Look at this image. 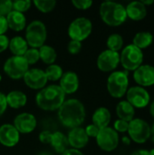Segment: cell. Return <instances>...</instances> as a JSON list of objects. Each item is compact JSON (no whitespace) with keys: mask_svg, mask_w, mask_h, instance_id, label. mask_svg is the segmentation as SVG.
Wrapping results in <instances>:
<instances>
[{"mask_svg":"<svg viewBox=\"0 0 154 155\" xmlns=\"http://www.w3.org/2000/svg\"><path fill=\"white\" fill-rule=\"evenodd\" d=\"M126 97L127 102H129L134 108H144L149 104L151 100L148 91L139 85L128 89Z\"/></svg>","mask_w":154,"mask_h":155,"instance_id":"cell-11","label":"cell"},{"mask_svg":"<svg viewBox=\"0 0 154 155\" xmlns=\"http://www.w3.org/2000/svg\"><path fill=\"white\" fill-rule=\"evenodd\" d=\"M9 46V39L5 35H0V54L5 51Z\"/></svg>","mask_w":154,"mask_h":155,"instance_id":"cell-39","label":"cell"},{"mask_svg":"<svg viewBox=\"0 0 154 155\" xmlns=\"http://www.w3.org/2000/svg\"><path fill=\"white\" fill-rule=\"evenodd\" d=\"M106 45H107L108 50L118 52L123 46V38L119 34H112L107 38Z\"/></svg>","mask_w":154,"mask_h":155,"instance_id":"cell-29","label":"cell"},{"mask_svg":"<svg viewBox=\"0 0 154 155\" xmlns=\"http://www.w3.org/2000/svg\"><path fill=\"white\" fill-rule=\"evenodd\" d=\"M7 29H8V25H7L5 16L0 15V35H5V33L7 31Z\"/></svg>","mask_w":154,"mask_h":155,"instance_id":"cell-41","label":"cell"},{"mask_svg":"<svg viewBox=\"0 0 154 155\" xmlns=\"http://www.w3.org/2000/svg\"><path fill=\"white\" fill-rule=\"evenodd\" d=\"M82 49V43L78 41L71 40L67 45V50L71 54H77L80 53Z\"/></svg>","mask_w":154,"mask_h":155,"instance_id":"cell-36","label":"cell"},{"mask_svg":"<svg viewBox=\"0 0 154 155\" xmlns=\"http://www.w3.org/2000/svg\"><path fill=\"white\" fill-rule=\"evenodd\" d=\"M67 140L69 146L76 150L84 148L89 143V137L87 136L84 129L81 126L71 129L68 133Z\"/></svg>","mask_w":154,"mask_h":155,"instance_id":"cell-16","label":"cell"},{"mask_svg":"<svg viewBox=\"0 0 154 155\" xmlns=\"http://www.w3.org/2000/svg\"><path fill=\"white\" fill-rule=\"evenodd\" d=\"M20 140V134L13 124H5L0 126V143L5 147H14Z\"/></svg>","mask_w":154,"mask_h":155,"instance_id":"cell-15","label":"cell"},{"mask_svg":"<svg viewBox=\"0 0 154 155\" xmlns=\"http://www.w3.org/2000/svg\"><path fill=\"white\" fill-rule=\"evenodd\" d=\"M116 114L119 119L130 123L134 119L135 109L127 101H121L116 106Z\"/></svg>","mask_w":154,"mask_h":155,"instance_id":"cell-23","label":"cell"},{"mask_svg":"<svg viewBox=\"0 0 154 155\" xmlns=\"http://www.w3.org/2000/svg\"><path fill=\"white\" fill-rule=\"evenodd\" d=\"M72 5L79 10H87L93 5L92 0H73Z\"/></svg>","mask_w":154,"mask_h":155,"instance_id":"cell-34","label":"cell"},{"mask_svg":"<svg viewBox=\"0 0 154 155\" xmlns=\"http://www.w3.org/2000/svg\"><path fill=\"white\" fill-rule=\"evenodd\" d=\"M47 30L45 25L40 20L32 21L25 29V41L31 48L39 49L46 41Z\"/></svg>","mask_w":154,"mask_h":155,"instance_id":"cell-5","label":"cell"},{"mask_svg":"<svg viewBox=\"0 0 154 155\" xmlns=\"http://www.w3.org/2000/svg\"><path fill=\"white\" fill-rule=\"evenodd\" d=\"M52 132L50 131H43L39 134V141L44 144H49L52 137Z\"/></svg>","mask_w":154,"mask_h":155,"instance_id":"cell-38","label":"cell"},{"mask_svg":"<svg viewBox=\"0 0 154 155\" xmlns=\"http://www.w3.org/2000/svg\"><path fill=\"white\" fill-rule=\"evenodd\" d=\"M99 13L103 22L110 26H119L127 19L125 7L122 4L113 1L102 3Z\"/></svg>","mask_w":154,"mask_h":155,"instance_id":"cell-3","label":"cell"},{"mask_svg":"<svg viewBox=\"0 0 154 155\" xmlns=\"http://www.w3.org/2000/svg\"><path fill=\"white\" fill-rule=\"evenodd\" d=\"M152 42L153 35L150 32H139L134 35L133 39V45L141 50L149 47Z\"/></svg>","mask_w":154,"mask_h":155,"instance_id":"cell-26","label":"cell"},{"mask_svg":"<svg viewBox=\"0 0 154 155\" xmlns=\"http://www.w3.org/2000/svg\"><path fill=\"white\" fill-rule=\"evenodd\" d=\"M34 5L42 13H50L56 5L55 0H34Z\"/></svg>","mask_w":154,"mask_h":155,"instance_id":"cell-30","label":"cell"},{"mask_svg":"<svg viewBox=\"0 0 154 155\" xmlns=\"http://www.w3.org/2000/svg\"><path fill=\"white\" fill-rule=\"evenodd\" d=\"M3 69L8 77L18 80L25 76L29 69V65L23 56L13 55L5 62Z\"/></svg>","mask_w":154,"mask_h":155,"instance_id":"cell-8","label":"cell"},{"mask_svg":"<svg viewBox=\"0 0 154 155\" xmlns=\"http://www.w3.org/2000/svg\"><path fill=\"white\" fill-rule=\"evenodd\" d=\"M32 2L30 0H16L12 4V7L14 11L24 14L31 8Z\"/></svg>","mask_w":154,"mask_h":155,"instance_id":"cell-32","label":"cell"},{"mask_svg":"<svg viewBox=\"0 0 154 155\" xmlns=\"http://www.w3.org/2000/svg\"><path fill=\"white\" fill-rule=\"evenodd\" d=\"M49 144L53 147V149L57 153H63L69 147L67 136L62 132L53 133Z\"/></svg>","mask_w":154,"mask_h":155,"instance_id":"cell-24","label":"cell"},{"mask_svg":"<svg viewBox=\"0 0 154 155\" xmlns=\"http://www.w3.org/2000/svg\"><path fill=\"white\" fill-rule=\"evenodd\" d=\"M2 81V76H1V74H0V82Z\"/></svg>","mask_w":154,"mask_h":155,"instance_id":"cell-49","label":"cell"},{"mask_svg":"<svg viewBox=\"0 0 154 155\" xmlns=\"http://www.w3.org/2000/svg\"><path fill=\"white\" fill-rule=\"evenodd\" d=\"M96 143L99 148L104 152H113L119 145V134L112 127H105L99 131L96 136Z\"/></svg>","mask_w":154,"mask_h":155,"instance_id":"cell-10","label":"cell"},{"mask_svg":"<svg viewBox=\"0 0 154 155\" xmlns=\"http://www.w3.org/2000/svg\"><path fill=\"white\" fill-rule=\"evenodd\" d=\"M86 116L84 104L75 98L68 99L64 102L58 109V118L60 123L67 128L73 129L80 127Z\"/></svg>","mask_w":154,"mask_h":155,"instance_id":"cell-1","label":"cell"},{"mask_svg":"<svg viewBox=\"0 0 154 155\" xmlns=\"http://www.w3.org/2000/svg\"><path fill=\"white\" fill-rule=\"evenodd\" d=\"M149 153H150V155H154V148L153 149H152V150L149 152Z\"/></svg>","mask_w":154,"mask_h":155,"instance_id":"cell-48","label":"cell"},{"mask_svg":"<svg viewBox=\"0 0 154 155\" xmlns=\"http://www.w3.org/2000/svg\"><path fill=\"white\" fill-rule=\"evenodd\" d=\"M9 50L15 56H24L25 52L28 50V45L25 38L20 35L14 36L9 40Z\"/></svg>","mask_w":154,"mask_h":155,"instance_id":"cell-25","label":"cell"},{"mask_svg":"<svg viewBox=\"0 0 154 155\" xmlns=\"http://www.w3.org/2000/svg\"><path fill=\"white\" fill-rule=\"evenodd\" d=\"M6 103L7 105L13 109H19L24 107L27 102V96L25 93L15 90L9 92L6 95Z\"/></svg>","mask_w":154,"mask_h":155,"instance_id":"cell-22","label":"cell"},{"mask_svg":"<svg viewBox=\"0 0 154 155\" xmlns=\"http://www.w3.org/2000/svg\"><path fill=\"white\" fill-rule=\"evenodd\" d=\"M44 73H45L47 80L52 81V82L59 81L64 74V71H63L62 67L58 64H55L48 65L46 67Z\"/></svg>","mask_w":154,"mask_h":155,"instance_id":"cell-28","label":"cell"},{"mask_svg":"<svg viewBox=\"0 0 154 155\" xmlns=\"http://www.w3.org/2000/svg\"><path fill=\"white\" fill-rule=\"evenodd\" d=\"M150 113H151L152 116L154 117V101L151 104V106H150Z\"/></svg>","mask_w":154,"mask_h":155,"instance_id":"cell-46","label":"cell"},{"mask_svg":"<svg viewBox=\"0 0 154 155\" xmlns=\"http://www.w3.org/2000/svg\"><path fill=\"white\" fill-rule=\"evenodd\" d=\"M111 118H112L111 113L106 107H99L93 113L92 121H93V124H94L96 127H98L101 130L103 128L108 127L111 122Z\"/></svg>","mask_w":154,"mask_h":155,"instance_id":"cell-21","label":"cell"},{"mask_svg":"<svg viewBox=\"0 0 154 155\" xmlns=\"http://www.w3.org/2000/svg\"><path fill=\"white\" fill-rule=\"evenodd\" d=\"M128 134L130 139L134 143H144L151 137V127L146 121L135 118L129 123Z\"/></svg>","mask_w":154,"mask_h":155,"instance_id":"cell-9","label":"cell"},{"mask_svg":"<svg viewBox=\"0 0 154 155\" xmlns=\"http://www.w3.org/2000/svg\"><path fill=\"white\" fill-rule=\"evenodd\" d=\"M133 79L139 86H151L154 84V67L144 64L137 68L133 73Z\"/></svg>","mask_w":154,"mask_h":155,"instance_id":"cell-17","label":"cell"},{"mask_svg":"<svg viewBox=\"0 0 154 155\" xmlns=\"http://www.w3.org/2000/svg\"><path fill=\"white\" fill-rule=\"evenodd\" d=\"M39 56H40V60H42L43 63L46 64H53L57 57V54L56 51L54 47L47 45H44L43 46H41L39 49Z\"/></svg>","mask_w":154,"mask_h":155,"instance_id":"cell-27","label":"cell"},{"mask_svg":"<svg viewBox=\"0 0 154 155\" xmlns=\"http://www.w3.org/2000/svg\"><path fill=\"white\" fill-rule=\"evenodd\" d=\"M132 155H150V153H149V151L147 150H137L133 152Z\"/></svg>","mask_w":154,"mask_h":155,"instance_id":"cell-43","label":"cell"},{"mask_svg":"<svg viewBox=\"0 0 154 155\" xmlns=\"http://www.w3.org/2000/svg\"><path fill=\"white\" fill-rule=\"evenodd\" d=\"M93 31V24L86 17H77L68 26V35L71 40L83 42L87 39Z\"/></svg>","mask_w":154,"mask_h":155,"instance_id":"cell-7","label":"cell"},{"mask_svg":"<svg viewBox=\"0 0 154 155\" xmlns=\"http://www.w3.org/2000/svg\"><path fill=\"white\" fill-rule=\"evenodd\" d=\"M25 61L27 62L28 65H32L36 64L39 60H40V56H39V51L36 48H28V50L25 52V54L23 56Z\"/></svg>","mask_w":154,"mask_h":155,"instance_id":"cell-31","label":"cell"},{"mask_svg":"<svg viewBox=\"0 0 154 155\" xmlns=\"http://www.w3.org/2000/svg\"><path fill=\"white\" fill-rule=\"evenodd\" d=\"M6 108H7V103H6L5 94L0 92V117L4 114Z\"/></svg>","mask_w":154,"mask_h":155,"instance_id":"cell-40","label":"cell"},{"mask_svg":"<svg viewBox=\"0 0 154 155\" xmlns=\"http://www.w3.org/2000/svg\"><path fill=\"white\" fill-rule=\"evenodd\" d=\"M12 4L11 0H0V15L6 16L13 10Z\"/></svg>","mask_w":154,"mask_h":155,"instance_id":"cell-33","label":"cell"},{"mask_svg":"<svg viewBox=\"0 0 154 155\" xmlns=\"http://www.w3.org/2000/svg\"><path fill=\"white\" fill-rule=\"evenodd\" d=\"M61 155H84V153L80 150H76V149H73V148H68L63 153H61Z\"/></svg>","mask_w":154,"mask_h":155,"instance_id":"cell-42","label":"cell"},{"mask_svg":"<svg viewBox=\"0 0 154 155\" xmlns=\"http://www.w3.org/2000/svg\"><path fill=\"white\" fill-rule=\"evenodd\" d=\"M123 143L124 144H126V145H129V144L131 143V140H130V138L124 136V137H123Z\"/></svg>","mask_w":154,"mask_h":155,"instance_id":"cell-45","label":"cell"},{"mask_svg":"<svg viewBox=\"0 0 154 155\" xmlns=\"http://www.w3.org/2000/svg\"><path fill=\"white\" fill-rule=\"evenodd\" d=\"M60 81V87L65 94H71L75 93L79 88V77L76 73L73 71H68L64 73L63 76L61 77Z\"/></svg>","mask_w":154,"mask_h":155,"instance_id":"cell-18","label":"cell"},{"mask_svg":"<svg viewBox=\"0 0 154 155\" xmlns=\"http://www.w3.org/2000/svg\"><path fill=\"white\" fill-rule=\"evenodd\" d=\"M23 78L25 84L33 90H42L48 82L44 71L39 68L28 69Z\"/></svg>","mask_w":154,"mask_h":155,"instance_id":"cell-12","label":"cell"},{"mask_svg":"<svg viewBox=\"0 0 154 155\" xmlns=\"http://www.w3.org/2000/svg\"><path fill=\"white\" fill-rule=\"evenodd\" d=\"M143 61V54L141 49L136 47L135 45H129L125 46L121 54H120V62L125 71H135L139 68Z\"/></svg>","mask_w":154,"mask_h":155,"instance_id":"cell-6","label":"cell"},{"mask_svg":"<svg viewBox=\"0 0 154 155\" xmlns=\"http://www.w3.org/2000/svg\"><path fill=\"white\" fill-rule=\"evenodd\" d=\"M65 101V94L61 87L56 84L45 86L40 90L35 96L37 106L44 111L58 110Z\"/></svg>","mask_w":154,"mask_h":155,"instance_id":"cell-2","label":"cell"},{"mask_svg":"<svg viewBox=\"0 0 154 155\" xmlns=\"http://www.w3.org/2000/svg\"><path fill=\"white\" fill-rule=\"evenodd\" d=\"M6 22L8 28L13 31L20 32L23 31L26 26V17L24 14L12 10L6 16Z\"/></svg>","mask_w":154,"mask_h":155,"instance_id":"cell-20","label":"cell"},{"mask_svg":"<svg viewBox=\"0 0 154 155\" xmlns=\"http://www.w3.org/2000/svg\"><path fill=\"white\" fill-rule=\"evenodd\" d=\"M145 6L146 5H152L154 3V0H143V1H141Z\"/></svg>","mask_w":154,"mask_h":155,"instance_id":"cell-44","label":"cell"},{"mask_svg":"<svg viewBox=\"0 0 154 155\" xmlns=\"http://www.w3.org/2000/svg\"><path fill=\"white\" fill-rule=\"evenodd\" d=\"M127 17L133 21H140L145 18L147 15V8L141 1H133L125 7Z\"/></svg>","mask_w":154,"mask_h":155,"instance_id":"cell-19","label":"cell"},{"mask_svg":"<svg viewBox=\"0 0 154 155\" xmlns=\"http://www.w3.org/2000/svg\"><path fill=\"white\" fill-rule=\"evenodd\" d=\"M151 136H152V142L154 143V123H153L152 127L151 128Z\"/></svg>","mask_w":154,"mask_h":155,"instance_id":"cell-47","label":"cell"},{"mask_svg":"<svg viewBox=\"0 0 154 155\" xmlns=\"http://www.w3.org/2000/svg\"><path fill=\"white\" fill-rule=\"evenodd\" d=\"M129 73L127 71L113 72L107 79V90L113 98H122L126 94L129 86Z\"/></svg>","mask_w":154,"mask_h":155,"instance_id":"cell-4","label":"cell"},{"mask_svg":"<svg viewBox=\"0 0 154 155\" xmlns=\"http://www.w3.org/2000/svg\"><path fill=\"white\" fill-rule=\"evenodd\" d=\"M128 128H129V123L121 119L116 120L113 124V129L117 133H126L128 132Z\"/></svg>","mask_w":154,"mask_h":155,"instance_id":"cell-35","label":"cell"},{"mask_svg":"<svg viewBox=\"0 0 154 155\" xmlns=\"http://www.w3.org/2000/svg\"><path fill=\"white\" fill-rule=\"evenodd\" d=\"M120 63V54L111 50L103 51L97 58V67L102 72H112Z\"/></svg>","mask_w":154,"mask_h":155,"instance_id":"cell-13","label":"cell"},{"mask_svg":"<svg viewBox=\"0 0 154 155\" xmlns=\"http://www.w3.org/2000/svg\"><path fill=\"white\" fill-rule=\"evenodd\" d=\"M84 131L87 134L88 137H93V138H96V136L98 135L99 134V131L100 129L98 127H96L94 124H89L87 125L85 128H84Z\"/></svg>","mask_w":154,"mask_h":155,"instance_id":"cell-37","label":"cell"},{"mask_svg":"<svg viewBox=\"0 0 154 155\" xmlns=\"http://www.w3.org/2000/svg\"><path fill=\"white\" fill-rule=\"evenodd\" d=\"M13 125L19 132V134H27L34 131L37 125V121L34 114L29 113H22L15 118Z\"/></svg>","mask_w":154,"mask_h":155,"instance_id":"cell-14","label":"cell"}]
</instances>
